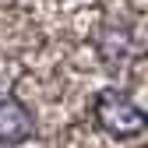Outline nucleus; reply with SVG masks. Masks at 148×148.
Listing matches in <instances>:
<instances>
[{
    "label": "nucleus",
    "instance_id": "f03ea898",
    "mask_svg": "<svg viewBox=\"0 0 148 148\" xmlns=\"http://www.w3.org/2000/svg\"><path fill=\"white\" fill-rule=\"evenodd\" d=\"M32 134V116H28V109L18 102V99H7V95H0V141H25Z\"/></svg>",
    "mask_w": 148,
    "mask_h": 148
},
{
    "label": "nucleus",
    "instance_id": "f257e3e1",
    "mask_svg": "<svg viewBox=\"0 0 148 148\" xmlns=\"http://www.w3.org/2000/svg\"><path fill=\"white\" fill-rule=\"evenodd\" d=\"M95 116L109 134L116 138H134L148 127V116L123 95V92H102L95 99Z\"/></svg>",
    "mask_w": 148,
    "mask_h": 148
}]
</instances>
